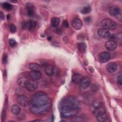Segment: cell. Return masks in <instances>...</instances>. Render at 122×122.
<instances>
[{"instance_id": "cell-1", "label": "cell", "mask_w": 122, "mask_h": 122, "mask_svg": "<svg viewBox=\"0 0 122 122\" xmlns=\"http://www.w3.org/2000/svg\"><path fill=\"white\" fill-rule=\"evenodd\" d=\"M51 106V100L44 92H39L34 94L30 98V110L37 115H43L47 113Z\"/></svg>"}, {"instance_id": "cell-2", "label": "cell", "mask_w": 122, "mask_h": 122, "mask_svg": "<svg viewBox=\"0 0 122 122\" xmlns=\"http://www.w3.org/2000/svg\"><path fill=\"white\" fill-rule=\"evenodd\" d=\"M61 115L68 118L74 116L78 112L80 104L79 102L72 96H68L62 99L60 103Z\"/></svg>"}, {"instance_id": "cell-3", "label": "cell", "mask_w": 122, "mask_h": 122, "mask_svg": "<svg viewBox=\"0 0 122 122\" xmlns=\"http://www.w3.org/2000/svg\"><path fill=\"white\" fill-rule=\"evenodd\" d=\"M101 26L106 29L114 30L117 27L116 22L110 19H105L103 20L101 23Z\"/></svg>"}, {"instance_id": "cell-4", "label": "cell", "mask_w": 122, "mask_h": 122, "mask_svg": "<svg viewBox=\"0 0 122 122\" xmlns=\"http://www.w3.org/2000/svg\"><path fill=\"white\" fill-rule=\"evenodd\" d=\"M25 87L28 91L33 92L37 89L38 84L34 80H28L25 83Z\"/></svg>"}, {"instance_id": "cell-5", "label": "cell", "mask_w": 122, "mask_h": 122, "mask_svg": "<svg viewBox=\"0 0 122 122\" xmlns=\"http://www.w3.org/2000/svg\"><path fill=\"white\" fill-rule=\"evenodd\" d=\"M17 102L20 106L23 107H27L29 104V101L27 97L23 95H19L18 97Z\"/></svg>"}, {"instance_id": "cell-6", "label": "cell", "mask_w": 122, "mask_h": 122, "mask_svg": "<svg viewBox=\"0 0 122 122\" xmlns=\"http://www.w3.org/2000/svg\"><path fill=\"white\" fill-rule=\"evenodd\" d=\"M117 46L116 42L113 40H109L105 43V47L109 51H114Z\"/></svg>"}, {"instance_id": "cell-7", "label": "cell", "mask_w": 122, "mask_h": 122, "mask_svg": "<svg viewBox=\"0 0 122 122\" xmlns=\"http://www.w3.org/2000/svg\"><path fill=\"white\" fill-rule=\"evenodd\" d=\"M106 113V111L105 108L102 106H100L97 107L92 110V113L94 116L96 117L100 116L103 114Z\"/></svg>"}, {"instance_id": "cell-8", "label": "cell", "mask_w": 122, "mask_h": 122, "mask_svg": "<svg viewBox=\"0 0 122 122\" xmlns=\"http://www.w3.org/2000/svg\"><path fill=\"white\" fill-rule=\"evenodd\" d=\"M110 54L106 51L101 52L99 55V60L102 62H106L111 59Z\"/></svg>"}, {"instance_id": "cell-9", "label": "cell", "mask_w": 122, "mask_h": 122, "mask_svg": "<svg viewBox=\"0 0 122 122\" xmlns=\"http://www.w3.org/2000/svg\"><path fill=\"white\" fill-rule=\"evenodd\" d=\"M98 36L101 38H108L110 35V32L109 30L103 28H100L97 31Z\"/></svg>"}, {"instance_id": "cell-10", "label": "cell", "mask_w": 122, "mask_h": 122, "mask_svg": "<svg viewBox=\"0 0 122 122\" xmlns=\"http://www.w3.org/2000/svg\"><path fill=\"white\" fill-rule=\"evenodd\" d=\"M109 12L111 16L115 17H117L121 13V11L119 8L114 5L112 6L110 8Z\"/></svg>"}, {"instance_id": "cell-11", "label": "cell", "mask_w": 122, "mask_h": 122, "mask_svg": "<svg viewBox=\"0 0 122 122\" xmlns=\"http://www.w3.org/2000/svg\"><path fill=\"white\" fill-rule=\"evenodd\" d=\"M106 69L109 72L113 73L117 70V65L115 62H111L107 64L106 66Z\"/></svg>"}, {"instance_id": "cell-12", "label": "cell", "mask_w": 122, "mask_h": 122, "mask_svg": "<svg viewBox=\"0 0 122 122\" xmlns=\"http://www.w3.org/2000/svg\"><path fill=\"white\" fill-rule=\"evenodd\" d=\"M91 83V80L87 76L83 77V78L80 83L81 87L82 89L87 88Z\"/></svg>"}, {"instance_id": "cell-13", "label": "cell", "mask_w": 122, "mask_h": 122, "mask_svg": "<svg viewBox=\"0 0 122 122\" xmlns=\"http://www.w3.org/2000/svg\"><path fill=\"white\" fill-rule=\"evenodd\" d=\"M72 25L75 30H80L82 26V22L80 19L76 18L73 20Z\"/></svg>"}, {"instance_id": "cell-14", "label": "cell", "mask_w": 122, "mask_h": 122, "mask_svg": "<svg viewBox=\"0 0 122 122\" xmlns=\"http://www.w3.org/2000/svg\"><path fill=\"white\" fill-rule=\"evenodd\" d=\"M27 14L29 17H32L34 14V7L30 3H28L26 4Z\"/></svg>"}, {"instance_id": "cell-15", "label": "cell", "mask_w": 122, "mask_h": 122, "mask_svg": "<svg viewBox=\"0 0 122 122\" xmlns=\"http://www.w3.org/2000/svg\"><path fill=\"white\" fill-rule=\"evenodd\" d=\"M41 72L40 71H32L30 72V77L34 81L40 79L41 77Z\"/></svg>"}, {"instance_id": "cell-16", "label": "cell", "mask_w": 122, "mask_h": 122, "mask_svg": "<svg viewBox=\"0 0 122 122\" xmlns=\"http://www.w3.org/2000/svg\"><path fill=\"white\" fill-rule=\"evenodd\" d=\"M83 78L82 76L79 73H75L72 76L71 79L73 82L75 84H80Z\"/></svg>"}, {"instance_id": "cell-17", "label": "cell", "mask_w": 122, "mask_h": 122, "mask_svg": "<svg viewBox=\"0 0 122 122\" xmlns=\"http://www.w3.org/2000/svg\"><path fill=\"white\" fill-rule=\"evenodd\" d=\"M45 73L48 76H51L54 74V68L51 65H48L45 69Z\"/></svg>"}, {"instance_id": "cell-18", "label": "cell", "mask_w": 122, "mask_h": 122, "mask_svg": "<svg viewBox=\"0 0 122 122\" xmlns=\"http://www.w3.org/2000/svg\"><path fill=\"white\" fill-rule=\"evenodd\" d=\"M37 25V22L33 20H30L27 23V27L30 30H33Z\"/></svg>"}, {"instance_id": "cell-19", "label": "cell", "mask_w": 122, "mask_h": 122, "mask_svg": "<svg viewBox=\"0 0 122 122\" xmlns=\"http://www.w3.org/2000/svg\"><path fill=\"white\" fill-rule=\"evenodd\" d=\"M20 108L16 104L13 105L11 108V112L14 115H18L20 113Z\"/></svg>"}, {"instance_id": "cell-20", "label": "cell", "mask_w": 122, "mask_h": 122, "mask_svg": "<svg viewBox=\"0 0 122 122\" xmlns=\"http://www.w3.org/2000/svg\"><path fill=\"white\" fill-rule=\"evenodd\" d=\"M29 68L31 71H40L41 66L37 63L32 62L29 65Z\"/></svg>"}, {"instance_id": "cell-21", "label": "cell", "mask_w": 122, "mask_h": 122, "mask_svg": "<svg viewBox=\"0 0 122 122\" xmlns=\"http://www.w3.org/2000/svg\"><path fill=\"white\" fill-rule=\"evenodd\" d=\"M27 81H28V80L26 78H25L24 77H20L18 79L17 83L20 87H25V83Z\"/></svg>"}, {"instance_id": "cell-22", "label": "cell", "mask_w": 122, "mask_h": 122, "mask_svg": "<svg viewBox=\"0 0 122 122\" xmlns=\"http://www.w3.org/2000/svg\"><path fill=\"white\" fill-rule=\"evenodd\" d=\"M60 23V19L57 17H54L51 20V24L54 27H57Z\"/></svg>"}, {"instance_id": "cell-23", "label": "cell", "mask_w": 122, "mask_h": 122, "mask_svg": "<svg viewBox=\"0 0 122 122\" xmlns=\"http://www.w3.org/2000/svg\"><path fill=\"white\" fill-rule=\"evenodd\" d=\"M78 48L81 52H84L86 49V45L84 43L81 42L78 44Z\"/></svg>"}, {"instance_id": "cell-24", "label": "cell", "mask_w": 122, "mask_h": 122, "mask_svg": "<svg viewBox=\"0 0 122 122\" xmlns=\"http://www.w3.org/2000/svg\"><path fill=\"white\" fill-rule=\"evenodd\" d=\"M96 119L98 121L100 122H103L105 121H106L107 119V114L105 113L103 114L100 116H99L98 117H96Z\"/></svg>"}, {"instance_id": "cell-25", "label": "cell", "mask_w": 122, "mask_h": 122, "mask_svg": "<svg viewBox=\"0 0 122 122\" xmlns=\"http://www.w3.org/2000/svg\"><path fill=\"white\" fill-rule=\"evenodd\" d=\"M91 10V7L89 6H86L82 8L81 10V12L83 14H88L90 12Z\"/></svg>"}, {"instance_id": "cell-26", "label": "cell", "mask_w": 122, "mask_h": 122, "mask_svg": "<svg viewBox=\"0 0 122 122\" xmlns=\"http://www.w3.org/2000/svg\"><path fill=\"white\" fill-rule=\"evenodd\" d=\"M2 7L5 9L6 10H10L12 9V5H11L10 3H8V2H4L2 5Z\"/></svg>"}, {"instance_id": "cell-27", "label": "cell", "mask_w": 122, "mask_h": 122, "mask_svg": "<svg viewBox=\"0 0 122 122\" xmlns=\"http://www.w3.org/2000/svg\"><path fill=\"white\" fill-rule=\"evenodd\" d=\"M100 106H102V102L98 100L95 101L92 104V107L93 108V109L97 107Z\"/></svg>"}, {"instance_id": "cell-28", "label": "cell", "mask_w": 122, "mask_h": 122, "mask_svg": "<svg viewBox=\"0 0 122 122\" xmlns=\"http://www.w3.org/2000/svg\"><path fill=\"white\" fill-rule=\"evenodd\" d=\"M9 42L10 45L11 47H12L16 46L17 45V43L16 41L15 40H14V39H9Z\"/></svg>"}, {"instance_id": "cell-29", "label": "cell", "mask_w": 122, "mask_h": 122, "mask_svg": "<svg viewBox=\"0 0 122 122\" xmlns=\"http://www.w3.org/2000/svg\"><path fill=\"white\" fill-rule=\"evenodd\" d=\"M10 30L12 33H14L16 31V26L13 24H11L10 26Z\"/></svg>"}, {"instance_id": "cell-30", "label": "cell", "mask_w": 122, "mask_h": 122, "mask_svg": "<svg viewBox=\"0 0 122 122\" xmlns=\"http://www.w3.org/2000/svg\"><path fill=\"white\" fill-rule=\"evenodd\" d=\"M117 82L118 84H119L120 85H122V75H118V76L117 77Z\"/></svg>"}, {"instance_id": "cell-31", "label": "cell", "mask_w": 122, "mask_h": 122, "mask_svg": "<svg viewBox=\"0 0 122 122\" xmlns=\"http://www.w3.org/2000/svg\"><path fill=\"white\" fill-rule=\"evenodd\" d=\"M6 111L5 110H3L2 111V113H1V120H2V121H3L5 120V117H6Z\"/></svg>"}, {"instance_id": "cell-32", "label": "cell", "mask_w": 122, "mask_h": 122, "mask_svg": "<svg viewBox=\"0 0 122 122\" xmlns=\"http://www.w3.org/2000/svg\"><path fill=\"white\" fill-rule=\"evenodd\" d=\"M7 59H8V56L6 54H4L3 55V58H2V61L3 63H6L7 62Z\"/></svg>"}, {"instance_id": "cell-33", "label": "cell", "mask_w": 122, "mask_h": 122, "mask_svg": "<svg viewBox=\"0 0 122 122\" xmlns=\"http://www.w3.org/2000/svg\"><path fill=\"white\" fill-rule=\"evenodd\" d=\"M62 26L65 28H68L69 26L68 21L67 20H64L62 22Z\"/></svg>"}, {"instance_id": "cell-34", "label": "cell", "mask_w": 122, "mask_h": 122, "mask_svg": "<svg viewBox=\"0 0 122 122\" xmlns=\"http://www.w3.org/2000/svg\"><path fill=\"white\" fill-rule=\"evenodd\" d=\"M55 28L53 30V31H54L55 33H57V34H61V30H60V29H59V28H58L57 27H55Z\"/></svg>"}, {"instance_id": "cell-35", "label": "cell", "mask_w": 122, "mask_h": 122, "mask_svg": "<svg viewBox=\"0 0 122 122\" xmlns=\"http://www.w3.org/2000/svg\"><path fill=\"white\" fill-rule=\"evenodd\" d=\"M84 20L86 22H89L91 20V18L90 17H87L84 19Z\"/></svg>"}, {"instance_id": "cell-36", "label": "cell", "mask_w": 122, "mask_h": 122, "mask_svg": "<svg viewBox=\"0 0 122 122\" xmlns=\"http://www.w3.org/2000/svg\"><path fill=\"white\" fill-rule=\"evenodd\" d=\"M4 13L2 12V11H0V19L1 20H3L4 19Z\"/></svg>"}, {"instance_id": "cell-37", "label": "cell", "mask_w": 122, "mask_h": 122, "mask_svg": "<svg viewBox=\"0 0 122 122\" xmlns=\"http://www.w3.org/2000/svg\"><path fill=\"white\" fill-rule=\"evenodd\" d=\"M10 14H7V20H10Z\"/></svg>"}, {"instance_id": "cell-38", "label": "cell", "mask_w": 122, "mask_h": 122, "mask_svg": "<svg viewBox=\"0 0 122 122\" xmlns=\"http://www.w3.org/2000/svg\"><path fill=\"white\" fill-rule=\"evenodd\" d=\"M51 36L48 37V41H51Z\"/></svg>"}, {"instance_id": "cell-39", "label": "cell", "mask_w": 122, "mask_h": 122, "mask_svg": "<svg viewBox=\"0 0 122 122\" xmlns=\"http://www.w3.org/2000/svg\"><path fill=\"white\" fill-rule=\"evenodd\" d=\"M34 121H40V120H34Z\"/></svg>"}]
</instances>
